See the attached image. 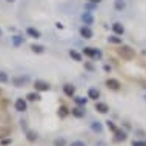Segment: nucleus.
<instances>
[{
  "instance_id": "nucleus-30",
  "label": "nucleus",
  "mask_w": 146,
  "mask_h": 146,
  "mask_svg": "<svg viewBox=\"0 0 146 146\" xmlns=\"http://www.w3.org/2000/svg\"><path fill=\"white\" fill-rule=\"evenodd\" d=\"M71 146H86L83 141H72V143H71Z\"/></svg>"
},
{
  "instance_id": "nucleus-5",
  "label": "nucleus",
  "mask_w": 146,
  "mask_h": 146,
  "mask_svg": "<svg viewBox=\"0 0 146 146\" xmlns=\"http://www.w3.org/2000/svg\"><path fill=\"white\" fill-rule=\"evenodd\" d=\"M28 80H29L28 77H14L13 78V83H14V86H17V88H22V86L25 85Z\"/></svg>"
},
{
  "instance_id": "nucleus-4",
  "label": "nucleus",
  "mask_w": 146,
  "mask_h": 146,
  "mask_svg": "<svg viewBox=\"0 0 146 146\" xmlns=\"http://www.w3.org/2000/svg\"><path fill=\"white\" fill-rule=\"evenodd\" d=\"M15 111H19V112H23V111H26V102L23 100V98H17L15 100Z\"/></svg>"
},
{
  "instance_id": "nucleus-31",
  "label": "nucleus",
  "mask_w": 146,
  "mask_h": 146,
  "mask_svg": "<svg viewBox=\"0 0 146 146\" xmlns=\"http://www.w3.org/2000/svg\"><path fill=\"white\" fill-rule=\"evenodd\" d=\"M9 143H11L9 139H3V140H2V145H9Z\"/></svg>"
},
{
  "instance_id": "nucleus-20",
  "label": "nucleus",
  "mask_w": 146,
  "mask_h": 146,
  "mask_svg": "<svg viewBox=\"0 0 146 146\" xmlns=\"http://www.w3.org/2000/svg\"><path fill=\"white\" fill-rule=\"evenodd\" d=\"M68 114H69V111H68V109L65 108V106H62V108L58 109V115H60L62 118H65L66 115H68Z\"/></svg>"
},
{
  "instance_id": "nucleus-18",
  "label": "nucleus",
  "mask_w": 146,
  "mask_h": 146,
  "mask_svg": "<svg viewBox=\"0 0 146 146\" xmlns=\"http://www.w3.org/2000/svg\"><path fill=\"white\" fill-rule=\"evenodd\" d=\"M72 115L80 118V117L85 115V112H83V109H82V108H74V109H72Z\"/></svg>"
},
{
  "instance_id": "nucleus-19",
  "label": "nucleus",
  "mask_w": 146,
  "mask_h": 146,
  "mask_svg": "<svg viewBox=\"0 0 146 146\" xmlns=\"http://www.w3.org/2000/svg\"><path fill=\"white\" fill-rule=\"evenodd\" d=\"M26 139H28L29 141H35L37 140V134H35L34 131H28L26 132Z\"/></svg>"
},
{
  "instance_id": "nucleus-35",
  "label": "nucleus",
  "mask_w": 146,
  "mask_h": 146,
  "mask_svg": "<svg viewBox=\"0 0 146 146\" xmlns=\"http://www.w3.org/2000/svg\"><path fill=\"white\" fill-rule=\"evenodd\" d=\"M0 94H2V89H0Z\"/></svg>"
},
{
  "instance_id": "nucleus-13",
  "label": "nucleus",
  "mask_w": 146,
  "mask_h": 146,
  "mask_svg": "<svg viewBox=\"0 0 146 146\" xmlns=\"http://www.w3.org/2000/svg\"><path fill=\"white\" fill-rule=\"evenodd\" d=\"M82 19H83V22L86 23V25H92V22H94L92 15H91L89 13H85L83 15H82Z\"/></svg>"
},
{
  "instance_id": "nucleus-8",
  "label": "nucleus",
  "mask_w": 146,
  "mask_h": 146,
  "mask_svg": "<svg viewBox=\"0 0 146 146\" xmlns=\"http://www.w3.org/2000/svg\"><path fill=\"white\" fill-rule=\"evenodd\" d=\"M63 91H65V94L68 97H72L74 94H76V88H74L72 85H65L63 86Z\"/></svg>"
},
{
  "instance_id": "nucleus-24",
  "label": "nucleus",
  "mask_w": 146,
  "mask_h": 146,
  "mask_svg": "<svg viewBox=\"0 0 146 146\" xmlns=\"http://www.w3.org/2000/svg\"><path fill=\"white\" fill-rule=\"evenodd\" d=\"M92 129H94V131H97V132H102V125L98 123V121H94V123H92Z\"/></svg>"
},
{
  "instance_id": "nucleus-21",
  "label": "nucleus",
  "mask_w": 146,
  "mask_h": 146,
  "mask_svg": "<svg viewBox=\"0 0 146 146\" xmlns=\"http://www.w3.org/2000/svg\"><path fill=\"white\" fill-rule=\"evenodd\" d=\"M31 49H33L34 52L40 54V52H43V49H45V48H43L42 45H33V46H31Z\"/></svg>"
},
{
  "instance_id": "nucleus-1",
  "label": "nucleus",
  "mask_w": 146,
  "mask_h": 146,
  "mask_svg": "<svg viewBox=\"0 0 146 146\" xmlns=\"http://www.w3.org/2000/svg\"><path fill=\"white\" fill-rule=\"evenodd\" d=\"M118 56H120L123 60H132L134 58V49L129 48V46H121L118 49Z\"/></svg>"
},
{
  "instance_id": "nucleus-9",
  "label": "nucleus",
  "mask_w": 146,
  "mask_h": 146,
  "mask_svg": "<svg viewBox=\"0 0 146 146\" xmlns=\"http://www.w3.org/2000/svg\"><path fill=\"white\" fill-rule=\"evenodd\" d=\"M80 34H82V37H85V38L92 37V31L89 29V26H83V28L80 29Z\"/></svg>"
},
{
  "instance_id": "nucleus-17",
  "label": "nucleus",
  "mask_w": 146,
  "mask_h": 146,
  "mask_svg": "<svg viewBox=\"0 0 146 146\" xmlns=\"http://www.w3.org/2000/svg\"><path fill=\"white\" fill-rule=\"evenodd\" d=\"M26 98H28L29 102H37V100H40V96H38L37 92H29L28 96H26Z\"/></svg>"
},
{
  "instance_id": "nucleus-25",
  "label": "nucleus",
  "mask_w": 146,
  "mask_h": 146,
  "mask_svg": "<svg viewBox=\"0 0 146 146\" xmlns=\"http://www.w3.org/2000/svg\"><path fill=\"white\" fill-rule=\"evenodd\" d=\"M9 80V78H8V76L5 72H0V83H6V82Z\"/></svg>"
},
{
  "instance_id": "nucleus-32",
  "label": "nucleus",
  "mask_w": 146,
  "mask_h": 146,
  "mask_svg": "<svg viewBox=\"0 0 146 146\" xmlns=\"http://www.w3.org/2000/svg\"><path fill=\"white\" fill-rule=\"evenodd\" d=\"M89 2H92V3H98V2H102V0H89Z\"/></svg>"
},
{
  "instance_id": "nucleus-14",
  "label": "nucleus",
  "mask_w": 146,
  "mask_h": 146,
  "mask_svg": "<svg viewBox=\"0 0 146 146\" xmlns=\"http://www.w3.org/2000/svg\"><path fill=\"white\" fill-rule=\"evenodd\" d=\"M123 140H126V134L123 132V131H115V141H123Z\"/></svg>"
},
{
  "instance_id": "nucleus-6",
  "label": "nucleus",
  "mask_w": 146,
  "mask_h": 146,
  "mask_svg": "<svg viewBox=\"0 0 146 146\" xmlns=\"http://www.w3.org/2000/svg\"><path fill=\"white\" fill-rule=\"evenodd\" d=\"M96 111H98L100 114H106V112L109 111V108H108V105H106V103L97 102V103H96Z\"/></svg>"
},
{
  "instance_id": "nucleus-28",
  "label": "nucleus",
  "mask_w": 146,
  "mask_h": 146,
  "mask_svg": "<svg viewBox=\"0 0 146 146\" xmlns=\"http://www.w3.org/2000/svg\"><path fill=\"white\" fill-rule=\"evenodd\" d=\"M106 123H108V128H109V129H111V131H112V132H115V131H117V128H115V125H114V123H112V121H106Z\"/></svg>"
},
{
  "instance_id": "nucleus-34",
  "label": "nucleus",
  "mask_w": 146,
  "mask_h": 146,
  "mask_svg": "<svg viewBox=\"0 0 146 146\" xmlns=\"http://www.w3.org/2000/svg\"><path fill=\"white\" fill-rule=\"evenodd\" d=\"M8 2H13V0H8Z\"/></svg>"
},
{
  "instance_id": "nucleus-29",
  "label": "nucleus",
  "mask_w": 146,
  "mask_h": 146,
  "mask_svg": "<svg viewBox=\"0 0 146 146\" xmlns=\"http://www.w3.org/2000/svg\"><path fill=\"white\" fill-rule=\"evenodd\" d=\"M132 146H146V141H132Z\"/></svg>"
},
{
  "instance_id": "nucleus-3",
  "label": "nucleus",
  "mask_w": 146,
  "mask_h": 146,
  "mask_svg": "<svg viewBox=\"0 0 146 146\" xmlns=\"http://www.w3.org/2000/svg\"><path fill=\"white\" fill-rule=\"evenodd\" d=\"M34 88L35 91H49V83H46V82H42V80H37L34 83Z\"/></svg>"
},
{
  "instance_id": "nucleus-26",
  "label": "nucleus",
  "mask_w": 146,
  "mask_h": 146,
  "mask_svg": "<svg viewBox=\"0 0 146 146\" xmlns=\"http://www.w3.org/2000/svg\"><path fill=\"white\" fill-rule=\"evenodd\" d=\"M86 100L88 98H83V97H76V102L78 105H86Z\"/></svg>"
},
{
  "instance_id": "nucleus-23",
  "label": "nucleus",
  "mask_w": 146,
  "mask_h": 146,
  "mask_svg": "<svg viewBox=\"0 0 146 146\" xmlns=\"http://www.w3.org/2000/svg\"><path fill=\"white\" fill-rule=\"evenodd\" d=\"M54 146H66L65 139H57V140H54Z\"/></svg>"
},
{
  "instance_id": "nucleus-27",
  "label": "nucleus",
  "mask_w": 146,
  "mask_h": 146,
  "mask_svg": "<svg viewBox=\"0 0 146 146\" xmlns=\"http://www.w3.org/2000/svg\"><path fill=\"white\" fill-rule=\"evenodd\" d=\"M108 40L111 42V43H121V38H118V37H114V35H112V37H109Z\"/></svg>"
},
{
  "instance_id": "nucleus-7",
  "label": "nucleus",
  "mask_w": 146,
  "mask_h": 146,
  "mask_svg": "<svg viewBox=\"0 0 146 146\" xmlns=\"http://www.w3.org/2000/svg\"><path fill=\"white\" fill-rule=\"evenodd\" d=\"M83 52L86 54V56H89V57H100V56H102L100 51L92 49V48H85V49H83Z\"/></svg>"
},
{
  "instance_id": "nucleus-10",
  "label": "nucleus",
  "mask_w": 146,
  "mask_h": 146,
  "mask_svg": "<svg viewBox=\"0 0 146 146\" xmlns=\"http://www.w3.org/2000/svg\"><path fill=\"white\" fill-rule=\"evenodd\" d=\"M8 135H11V128H8V126H0V139H5Z\"/></svg>"
},
{
  "instance_id": "nucleus-11",
  "label": "nucleus",
  "mask_w": 146,
  "mask_h": 146,
  "mask_svg": "<svg viewBox=\"0 0 146 146\" xmlns=\"http://www.w3.org/2000/svg\"><path fill=\"white\" fill-rule=\"evenodd\" d=\"M112 29H114V33H115V34H120V35L125 33V28H123V25H121V23H114Z\"/></svg>"
},
{
  "instance_id": "nucleus-33",
  "label": "nucleus",
  "mask_w": 146,
  "mask_h": 146,
  "mask_svg": "<svg viewBox=\"0 0 146 146\" xmlns=\"http://www.w3.org/2000/svg\"><path fill=\"white\" fill-rule=\"evenodd\" d=\"M141 85H143V88H146V82H145V80L141 82Z\"/></svg>"
},
{
  "instance_id": "nucleus-22",
  "label": "nucleus",
  "mask_w": 146,
  "mask_h": 146,
  "mask_svg": "<svg viewBox=\"0 0 146 146\" xmlns=\"http://www.w3.org/2000/svg\"><path fill=\"white\" fill-rule=\"evenodd\" d=\"M69 56L72 57L74 60H77V62H80V60H82V56L77 52V51H71V52H69Z\"/></svg>"
},
{
  "instance_id": "nucleus-2",
  "label": "nucleus",
  "mask_w": 146,
  "mask_h": 146,
  "mask_svg": "<svg viewBox=\"0 0 146 146\" xmlns=\"http://www.w3.org/2000/svg\"><path fill=\"white\" fill-rule=\"evenodd\" d=\"M106 86H108L109 89H112V91H117V89H120V82L115 80V78H108L106 80Z\"/></svg>"
},
{
  "instance_id": "nucleus-36",
  "label": "nucleus",
  "mask_w": 146,
  "mask_h": 146,
  "mask_svg": "<svg viewBox=\"0 0 146 146\" xmlns=\"http://www.w3.org/2000/svg\"><path fill=\"white\" fill-rule=\"evenodd\" d=\"M0 35H2V31H0Z\"/></svg>"
},
{
  "instance_id": "nucleus-37",
  "label": "nucleus",
  "mask_w": 146,
  "mask_h": 146,
  "mask_svg": "<svg viewBox=\"0 0 146 146\" xmlns=\"http://www.w3.org/2000/svg\"><path fill=\"white\" fill-rule=\"evenodd\" d=\"M145 98H146V96H145Z\"/></svg>"
},
{
  "instance_id": "nucleus-12",
  "label": "nucleus",
  "mask_w": 146,
  "mask_h": 146,
  "mask_svg": "<svg viewBox=\"0 0 146 146\" xmlns=\"http://www.w3.org/2000/svg\"><path fill=\"white\" fill-rule=\"evenodd\" d=\"M98 96H100V92H98L97 89L91 88V89L88 91V97H89V98H92V100H97V98H98Z\"/></svg>"
},
{
  "instance_id": "nucleus-16",
  "label": "nucleus",
  "mask_w": 146,
  "mask_h": 146,
  "mask_svg": "<svg viewBox=\"0 0 146 146\" xmlns=\"http://www.w3.org/2000/svg\"><path fill=\"white\" fill-rule=\"evenodd\" d=\"M13 45L14 46L23 45V37H20V35H14V37H13Z\"/></svg>"
},
{
  "instance_id": "nucleus-15",
  "label": "nucleus",
  "mask_w": 146,
  "mask_h": 146,
  "mask_svg": "<svg viewBox=\"0 0 146 146\" xmlns=\"http://www.w3.org/2000/svg\"><path fill=\"white\" fill-rule=\"evenodd\" d=\"M26 33H28L31 37H34V38H40V33H38L37 29H34V28H28V29H26Z\"/></svg>"
}]
</instances>
